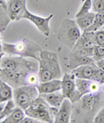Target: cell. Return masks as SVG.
Returning <instances> with one entry per match:
<instances>
[{"label": "cell", "mask_w": 104, "mask_h": 123, "mask_svg": "<svg viewBox=\"0 0 104 123\" xmlns=\"http://www.w3.org/2000/svg\"><path fill=\"white\" fill-rule=\"evenodd\" d=\"M104 106V92L102 89L82 96L73 103L70 122H94L95 115Z\"/></svg>", "instance_id": "cell-1"}, {"label": "cell", "mask_w": 104, "mask_h": 123, "mask_svg": "<svg viewBox=\"0 0 104 123\" xmlns=\"http://www.w3.org/2000/svg\"><path fill=\"white\" fill-rule=\"evenodd\" d=\"M39 68L38 76L40 82L59 79L62 76V71L59 64L57 54L55 52L42 49L38 60Z\"/></svg>", "instance_id": "cell-2"}, {"label": "cell", "mask_w": 104, "mask_h": 123, "mask_svg": "<svg viewBox=\"0 0 104 123\" xmlns=\"http://www.w3.org/2000/svg\"><path fill=\"white\" fill-rule=\"evenodd\" d=\"M3 52L6 55H18L22 57H31L38 61L40 52L43 49L31 40L24 38L16 43H2Z\"/></svg>", "instance_id": "cell-3"}, {"label": "cell", "mask_w": 104, "mask_h": 123, "mask_svg": "<svg viewBox=\"0 0 104 123\" xmlns=\"http://www.w3.org/2000/svg\"><path fill=\"white\" fill-rule=\"evenodd\" d=\"M0 68L14 70L26 75L31 72H38L39 63L25 57L7 55H4L0 61Z\"/></svg>", "instance_id": "cell-4"}, {"label": "cell", "mask_w": 104, "mask_h": 123, "mask_svg": "<svg viewBox=\"0 0 104 123\" xmlns=\"http://www.w3.org/2000/svg\"><path fill=\"white\" fill-rule=\"evenodd\" d=\"M82 36V31L77 25L75 20L64 18L62 19L59 31L57 32V39L63 45L72 49L80 37Z\"/></svg>", "instance_id": "cell-5"}, {"label": "cell", "mask_w": 104, "mask_h": 123, "mask_svg": "<svg viewBox=\"0 0 104 123\" xmlns=\"http://www.w3.org/2000/svg\"><path fill=\"white\" fill-rule=\"evenodd\" d=\"M49 109L50 106L43 99L42 95H39L32 101L29 108L24 110V112L26 115L37 119L40 121L53 123L54 119L51 116Z\"/></svg>", "instance_id": "cell-6"}, {"label": "cell", "mask_w": 104, "mask_h": 123, "mask_svg": "<svg viewBox=\"0 0 104 123\" xmlns=\"http://www.w3.org/2000/svg\"><path fill=\"white\" fill-rule=\"evenodd\" d=\"M40 95L37 86L23 85L13 88V99L18 107L24 110L29 108L32 101Z\"/></svg>", "instance_id": "cell-7"}, {"label": "cell", "mask_w": 104, "mask_h": 123, "mask_svg": "<svg viewBox=\"0 0 104 123\" xmlns=\"http://www.w3.org/2000/svg\"><path fill=\"white\" fill-rule=\"evenodd\" d=\"M100 89H102V85L97 81L75 77V93L72 103L78 101L84 95L96 92Z\"/></svg>", "instance_id": "cell-8"}, {"label": "cell", "mask_w": 104, "mask_h": 123, "mask_svg": "<svg viewBox=\"0 0 104 123\" xmlns=\"http://www.w3.org/2000/svg\"><path fill=\"white\" fill-rule=\"evenodd\" d=\"M53 14H50L49 17L42 18V17L37 16L35 14H32L28 10H26L23 18L31 21L32 24H35V26L37 28V30L43 35H44L45 37H49L51 31L50 27H49V21L53 18Z\"/></svg>", "instance_id": "cell-9"}, {"label": "cell", "mask_w": 104, "mask_h": 123, "mask_svg": "<svg viewBox=\"0 0 104 123\" xmlns=\"http://www.w3.org/2000/svg\"><path fill=\"white\" fill-rule=\"evenodd\" d=\"M0 76L4 82H6L13 88L19 87V86L26 85L25 81V75L10 69L0 68Z\"/></svg>", "instance_id": "cell-10"}, {"label": "cell", "mask_w": 104, "mask_h": 123, "mask_svg": "<svg viewBox=\"0 0 104 123\" xmlns=\"http://www.w3.org/2000/svg\"><path fill=\"white\" fill-rule=\"evenodd\" d=\"M27 0H8L7 7L11 21H19L23 19L26 11Z\"/></svg>", "instance_id": "cell-11"}, {"label": "cell", "mask_w": 104, "mask_h": 123, "mask_svg": "<svg viewBox=\"0 0 104 123\" xmlns=\"http://www.w3.org/2000/svg\"><path fill=\"white\" fill-rule=\"evenodd\" d=\"M73 109V103L68 98H65L59 108L55 117V123H69Z\"/></svg>", "instance_id": "cell-12"}, {"label": "cell", "mask_w": 104, "mask_h": 123, "mask_svg": "<svg viewBox=\"0 0 104 123\" xmlns=\"http://www.w3.org/2000/svg\"><path fill=\"white\" fill-rule=\"evenodd\" d=\"M65 98H68L73 101L75 93V76L70 73H65L62 79V89Z\"/></svg>", "instance_id": "cell-13"}, {"label": "cell", "mask_w": 104, "mask_h": 123, "mask_svg": "<svg viewBox=\"0 0 104 123\" xmlns=\"http://www.w3.org/2000/svg\"><path fill=\"white\" fill-rule=\"evenodd\" d=\"M95 61L93 57L86 56V55H80L78 53L71 51L69 53V57H68V63H67V68L69 69H75L82 65H87V64H95Z\"/></svg>", "instance_id": "cell-14"}, {"label": "cell", "mask_w": 104, "mask_h": 123, "mask_svg": "<svg viewBox=\"0 0 104 123\" xmlns=\"http://www.w3.org/2000/svg\"><path fill=\"white\" fill-rule=\"evenodd\" d=\"M98 66L96 64H87V65H82L78 68L72 69L71 73L75 75L76 78H81V79H87L95 81V75L98 70Z\"/></svg>", "instance_id": "cell-15"}, {"label": "cell", "mask_w": 104, "mask_h": 123, "mask_svg": "<svg viewBox=\"0 0 104 123\" xmlns=\"http://www.w3.org/2000/svg\"><path fill=\"white\" fill-rule=\"evenodd\" d=\"M39 94H48V93L60 91L62 89V80L60 79H53L50 81H43L39 82L37 85Z\"/></svg>", "instance_id": "cell-16"}, {"label": "cell", "mask_w": 104, "mask_h": 123, "mask_svg": "<svg viewBox=\"0 0 104 123\" xmlns=\"http://www.w3.org/2000/svg\"><path fill=\"white\" fill-rule=\"evenodd\" d=\"M11 22L9 11L7 7V1L0 0V32H5L9 24Z\"/></svg>", "instance_id": "cell-17"}, {"label": "cell", "mask_w": 104, "mask_h": 123, "mask_svg": "<svg viewBox=\"0 0 104 123\" xmlns=\"http://www.w3.org/2000/svg\"><path fill=\"white\" fill-rule=\"evenodd\" d=\"M40 95L43 97V99L48 102L49 106L55 107V108H59L65 99L64 95L61 90L52 93H48V94H42Z\"/></svg>", "instance_id": "cell-18"}, {"label": "cell", "mask_w": 104, "mask_h": 123, "mask_svg": "<svg viewBox=\"0 0 104 123\" xmlns=\"http://www.w3.org/2000/svg\"><path fill=\"white\" fill-rule=\"evenodd\" d=\"M95 12L89 11V12L84 14V15H82L78 17V18H76L75 22H76L77 25L79 26V28L81 29V31H85L87 29H89L92 25L94 20H95Z\"/></svg>", "instance_id": "cell-19"}, {"label": "cell", "mask_w": 104, "mask_h": 123, "mask_svg": "<svg viewBox=\"0 0 104 123\" xmlns=\"http://www.w3.org/2000/svg\"><path fill=\"white\" fill-rule=\"evenodd\" d=\"M25 117L24 110L21 108L20 107H18L11 113V114L1 122L4 123H22L23 120Z\"/></svg>", "instance_id": "cell-20"}, {"label": "cell", "mask_w": 104, "mask_h": 123, "mask_svg": "<svg viewBox=\"0 0 104 123\" xmlns=\"http://www.w3.org/2000/svg\"><path fill=\"white\" fill-rule=\"evenodd\" d=\"M13 98V88L6 82H3L0 87V103L6 102Z\"/></svg>", "instance_id": "cell-21"}, {"label": "cell", "mask_w": 104, "mask_h": 123, "mask_svg": "<svg viewBox=\"0 0 104 123\" xmlns=\"http://www.w3.org/2000/svg\"><path fill=\"white\" fill-rule=\"evenodd\" d=\"M104 26V11H99V12H95V20H94L93 24L89 27V29H87L85 31H96L98 30H101L102 27Z\"/></svg>", "instance_id": "cell-22"}, {"label": "cell", "mask_w": 104, "mask_h": 123, "mask_svg": "<svg viewBox=\"0 0 104 123\" xmlns=\"http://www.w3.org/2000/svg\"><path fill=\"white\" fill-rule=\"evenodd\" d=\"M16 108H17V104H16L13 98L9 100V101H7L6 102H5V107H4V108H3L2 112L0 114V122H1L4 119L6 118Z\"/></svg>", "instance_id": "cell-23"}, {"label": "cell", "mask_w": 104, "mask_h": 123, "mask_svg": "<svg viewBox=\"0 0 104 123\" xmlns=\"http://www.w3.org/2000/svg\"><path fill=\"white\" fill-rule=\"evenodd\" d=\"M90 10H92V0H84L82 7L80 8L79 11L75 15V18H78L80 16L88 13L90 11Z\"/></svg>", "instance_id": "cell-24"}, {"label": "cell", "mask_w": 104, "mask_h": 123, "mask_svg": "<svg viewBox=\"0 0 104 123\" xmlns=\"http://www.w3.org/2000/svg\"><path fill=\"white\" fill-rule=\"evenodd\" d=\"M25 81H26V85L37 86L40 82L38 74H37V72L29 73V74L26 75V76H25Z\"/></svg>", "instance_id": "cell-25"}, {"label": "cell", "mask_w": 104, "mask_h": 123, "mask_svg": "<svg viewBox=\"0 0 104 123\" xmlns=\"http://www.w3.org/2000/svg\"><path fill=\"white\" fill-rule=\"evenodd\" d=\"M94 40L95 45H104V30L101 29L94 31Z\"/></svg>", "instance_id": "cell-26"}, {"label": "cell", "mask_w": 104, "mask_h": 123, "mask_svg": "<svg viewBox=\"0 0 104 123\" xmlns=\"http://www.w3.org/2000/svg\"><path fill=\"white\" fill-rule=\"evenodd\" d=\"M93 58L95 61L104 58V45H95L94 48Z\"/></svg>", "instance_id": "cell-27"}, {"label": "cell", "mask_w": 104, "mask_h": 123, "mask_svg": "<svg viewBox=\"0 0 104 123\" xmlns=\"http://www.w3.org/2000/svg\"><path fill=\"white\" fill-rule=\"evenodd\" d=\"M92 10L94 12L104 11V0H92Z\"/></svg>", "instance_id": "cell-28"}, {"label": "cell", "mask_w": 104, "mask_h": 123, "mask_svg": "<svg viewBox=\"0 0 104 123\" xmlns=\"http://www.w3.org/2000/svg\"><path fill=\"white\" fill-rule=\"evenodd\" d=\"M94 123H104V106L95 115L94 119Z\"/></svg>", "instance_id": "cell-29"}, {"label": "cell", "mask_w": 104, "mask_h": 123, "mask_svg": "<svg viewBox=\"0 0 104 123\" xmlns=\"http://www.w3.org/2000/svg\"><path fill=\"white\" fill-rule=\"evenodd\" d=\"M39 122H41V121L35 118H32L31 116H28V115H27V117H24L22 121V123H39Z\"/></svg>", "instance_id": "cell-30"}, {"label": "cell", "mask_w": 104, "mask_h": 123, "mask_svg": "<svg viewBox=\"0 0 104 123\" xmlns=\"http://www.w3.org/2000/svg\"><path fill=\"white\" fill-rule=\"evenodd\" d=\"M95 64H96L101 69H102V70L104 71V58L103 59L96 60V61H95Z\"/></svg>", "instance_id": "cell-31"}, {"label": "cell", "mask_w": 104, "mask_h": 123, "mask_svg": "<svg viewBox=\"0 0 104 123\" xmlns=\"http://www.w3.org/2000/svg\"><path fill=\"white\" fill-rule=\"evenodd\" d=\"M5 102H2V103H0V114H1V112H2L3 108H4V107H5Z\"/></svg>", "instance_id": "cell-32"}, {"label": "cell", "mask_w": 104, "mask_h": 123, "mask_svg": "<svg viewBox=\"0 0 104 123\" xmlns=\"http://www.w3.org/2000/svg\"><path fill=\"white\" fill-rule=\"evenodd\" d=\"M2 43H3L1 42V38H0V53L3 52V49H2Z\"/></svg>", "instance_id": "cell-33"}, {"label": "cell", "mask_w": 104, "mask_h": 123, "mask_svg": "<svg viewBox=\"0 0 104 123\" xmlns=\"http://www.w3.org/2000/svg\"><path fill=\"white\" fill-rule=\"evenodd\" d=\"M5 55V53L2 52V53H0V61H1V59H2V57Z\"/></svg>", "instance_id": "cell-34"}, {"label": "cell", "mask_w": 104, "mask_h": 123, "mask_svg": "<svg viewBox=\"0 0 104 123\" xmlns=\"http://www.w3.org/2000/svg\"><path fill=\"white\" fill-rule=\"evenodd\" d=\"M3 82H4V81H3V80H2V78H1V76H0V87H1V86H2V84H3Z\"/></svg>", "instance_id": "cell-35"}, {"label": "cell", "mask_w": 104, "mask_h": 123, "mask_svg": "<svg viewBox=\"0 0 104 123\" xmlns=\"http://www.w3.org/2000/svg\"><path fill=\"white\" fill-rule=\"evenodd\" d=\"M102 91L104 92V84H103V85H102Z\"/></svg>", "instance_id": "cell-36"}, {"label": "cell", "mask_w": 104, "mask_h": 123, "mask_svg": "<svg viewBox=\"0 0 104 123\" xmlns=\"http://www.w3.org/2000/svg\"><path fill=\"white\" fill-rule=\"evenodd\" d=\"M102 29H103V30H104V26H103V27H102Z\"/></svg>", "instance_id": "cell-37"}, {"label": "cell", "mask_w": 104, "mask_h": 123, "mask_svg": "<svg viewBox=\"0 0 104 123\" xmlns=\"http://www.w3.org/2000/svg\"><path fill=\"white\" fill-rule=\"evenodd\" d=\"M5 1H8V0H5Z\"/></svg>", "instance_id": "cell-38"}]
</instances>
